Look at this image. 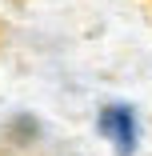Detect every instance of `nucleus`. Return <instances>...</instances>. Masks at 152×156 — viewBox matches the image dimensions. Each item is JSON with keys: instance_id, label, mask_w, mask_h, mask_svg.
<instances>
[{"instance_id": "1", "label": "nucleus", "mask_w": 152, "mask_h": 156, "mask_svg": "<svg viewBox=\"0 0 152 156\" xmlns=\"http://www.w3.org/2000/svg\"><path fill=\"white\" fill-rule=\"evenodd\" d=\"M92 128L108 144L112 156H140L144 120H140V108L132 100H104L96 108V116H92Z\"/></svg>"}, {"instance_id": "2", "label": "nucleus", "mask_w": 152, "mask_h": 156, "mask_svg": "<svg viewBox=\"0 0 152 156\" xmlns=\"http://www.w3.org/2000/svg\"><path fill=\"white\" fill-rule=\"evenodd\" d=\"M4 136L12 148H36L44 140V120L36 112H12V120L4 124Z\"/></svg>"}, {"instance_id": "3", "label": "nucleus", "mask_w": 152, "mask_h": 156, "mask_svg": "<svg viewBox=\"0 0 152 156\" xmlns=\"http://www.w3.org/2000/svg\"><path fill=\"white\" fill-rule=\"evenodd\" d=\"M64 156H80V152H64Z\"/></svg>"}]
</instances>
